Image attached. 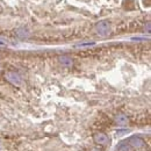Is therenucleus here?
Listing matches in <instances>:
<instances>
[{
  "label": "nucleus",
  "instance_id": "nucleus-6",
  "mask_svg": "<svg viewBox=\"0 0 151 151\" xmlns=\"http://www.w3.org/2000/svg\"><path fill=\"white\" fill-rule=\"evenodd\" d=\"M59 62H60L62 65H64V66H66V68H70V66H72V64H73L72 59H71L69 56H62V57L59 58Z\"/></svg>",
  "mask_w": 151,
  "mask_h": 151
},
{
  "label": "nucleus",
  "instance_id": "nucleus-2",
  "mask_svg": "<svg viewBox=\"0 0 151 151\" xmlns=\"http://www.w3.org/2000/svg\"><path fill=\"white\" fill-rule=\"evenodd\" d=\"M5 78H6L9 83L13 84V85H16V86L21 85V77H20V76H19L16 72H13V71L6 72V73H5Z\"/></svg>",
  "mask_w": 151,
  "mask_h": 151
},
{
  "label": "nucleus",
  "instance_id": "nucleus-5",
  "mask_svg": "<svg viewBox=\"0 0 151 151\" xmlns=\"http://www.w3.org/2000/svg\"><path fill=\"white\" fill-rule=\"evenodd\" d=\"M128 118H127V115H124V114H119V115H116L115 116V122L118 123V124H120V125H124V124H127L128 123Z\"/></svg>",
  "mask_w": 151,
  "mask_h": 151
},
{
  "label": "nucleus",
  "instance_id": "nucleus-1",
  "mask_svg": "<svg viewBox=\"0 0 151 151\" xmlns=\"http://www.w3.org/2000/svg\"><path fill=\"white\" fill-rule=\"evenodd\" d=\"M94 30L100 36H107L110 32V23L108 21H100L94 26Z\"/></svg>",
  "mask_w": 151,
  "mask_h": 151
},
{
  "label": "nucleus",
  "instance_id": "nucleus-3",
  "mask_svg": "<svg viewBox=\"0 0 151 151\" xmlns=\"http://www.w3.org/2000/svg\"><path fill=\"white\" fill-rule=\"evenodd\" d=\"M93 140H94V142H95L97 144L104 145V146H105V145H108V143H109L108 136H107L106 134H104V133H97V134H94Z\"/></svg>",
  "mask_w": 151,
  "mask_h": 151
},
{
  "label": "nucleus",
  "instance_id": "nucleus-7",
  "mask_svg": "<svg viewBox=\"0 0 151 151\" xmlns=\"http://www.w3.org/2000/svg\"><path fill=\"white\" fill-rule=\"evenodd\" d=\"M116 151H134L133 146H130L129 144H120L116 149Z\"/></svg>",
  "mask_w": 151,
  "mask_h": 151
},
{
  "label": "nucleus",
  "instance_id": "nucleus-8",
  "mask_svg": "<svg viewBox=\"0 0 151 151\" xmlns=\"http://www.w3.org/2000/svg\"><path fill=\"white\" fill-rule=\"evenodd\" d=\"M85 45H94V42H86V43H80L77 47H85Z\"/></svg>",
  "mask_w": 151,
  "mask_h": 151
},
{
  "label": "nucleus",
  "instance_id": "nucleus-4",
  "mask_svg": "<svg viewBox=\"0 0 151 151\" xmlns=\"http://www.w3.org/2000/svg\"><path fill=\"white\" fill-rule=\"evenodd\" d=\"M128 143L130 146H135V148H142L145 145V142L138 136H131L128 140Z\"/></svg>",
  "mask_w": 151,
  "mask_h": 151
}]
</instances>
